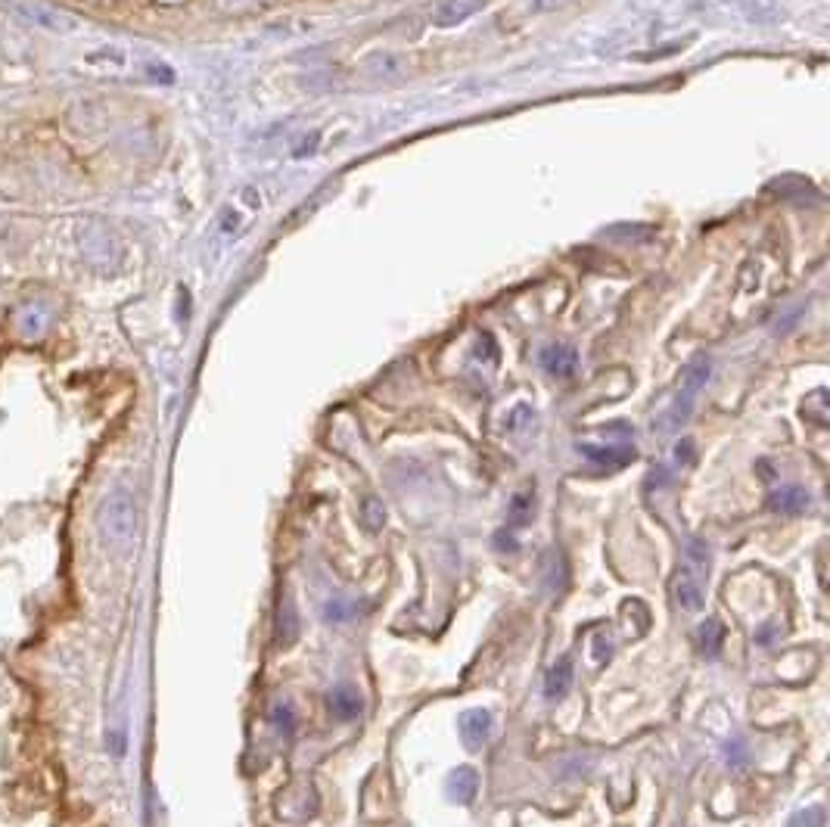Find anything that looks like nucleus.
I'll list each match as a JSON object with an SVG mask.
<instances>
[{
	"label": "nucleus",
	"instance_id": "obj_1",
	"mask_svg": "<svg viewBox=\"0 0 830 827\" xmlns=\"http://www.w3.org/2000/svg\"><path fill=\"white\" fill-rule=\"evenodd\" d=\"M100 535L109 548H125L128 541L134 538V529H137V507H134V498L131 492L125 489H116L109 492L100 504Z\"/></svg>",
	"mask_w": 830,
	"mask_h": 827
},
{
	"label": "nucleus",
	"instance_id": "obj_2",
	"mask_svg": "<svg viewBox=\"0 0 830 827\" xmlns=\"http://www.w3.org/2000/svg\"><path fill=\"white\" fill-rule=\"evenodd\" d=\"M709 374H712V361L706 355H700V358H694L688 364V370H684V377H681V389L675 395V402L660 417V430L663 433H675V430H681L684 423H688V417L694 411V402H697L700 389L706 386Z\"/></svg>",
	"mask_w": 830,
	"mask_h": 827
},
{
	"label": "nucleus",
	"instance_id": "obj_3",
	"mask_svg": "<svg viewBox=\"0 0 830 827\" xmlns=\"http://www.w3.org/2000/svg\"><path fill=\"white\" fill-rule=\"evenodd\" d=\"M78 246L84 262L97 271L112 274L122 265V240L112 234V227H106L103 221H88L78 231Z\"/></svg>",
	"mask_w": 830,
	"mask_h": 827
},
{
	"label": "nucleus",
	"instance_id": "obj_4",
	"mask_svg": "<svg viewBox=\"0 0 830 827\" xmlns=\"http://www.w3.org/2000/svg\"><path fill=\"white\" fill-rule=\"evenodd\" d=\"M50 321H53V315H50V308H47L41 299L19 302L16 311H13V330H16V336L25 339V342L41 339V336L50 330Z\"/></svg>",
	"mask_w": 830,
	"mask_h": 827
},
{
	"label": "nucleus",
	"instance_id": "obj_5",
	"mask_svg": "<svg viewBox=\"0 0 830 827\" xmlns=\"http://www.w3.org/2000/svg\"><path fill=\"white\" fill-rule=\"evenodd\" d=\"M579 451L585 458L597 467H607V470H619L625 464L635 461V445L628 442H619V445H594V442H582Z\"/></svg>",
	"mask_w": 830,
	"mask_h": 827
},
{
	"label": "nucleus",
	"instance_id": "obj_6",
	"mask_svg": "<svg viewBox=\"0 0 830 827\" xmlns=\"http://www.w3.org/2000/svg\"><path fill=\"white\" fill-rule=\"evenodd\" d=\"M457 731H461V740L467 750H482L485 740L492 734V716L485 709H467L457 719Z\"/></svg>",
	"mask_w": 830,
	"mask_h": 827
},
{
	"label": "nucleus",
	"instance_id": "obj_7",
	"mask_svg": "<svg viewBox=\"0 0 830 827\" xmlns=\"http://www.w3.org/2000/svg\"><path fill=\"white\" fill-rule=\"evenodd\" d=\"M675 601L681 610H688V613H697L703 607V576H697L694 569L684 563L678 573H675Z\"/></svg>",
	"mask_w": 830,
	"mask_h": 827
},
{
	"label": "nucleus",
	"instance_id": "obj_8",
	"mask_svg": "<svg viewBox=\"0 0 830 827\" xmlns=\"http://www.w3.org/2000/svg\"><path fill=\"white\" fill-rule=\"evenodd\" d=\"M327 706H330V712H333L339 722H352V719L361 716L364 700H361V694L352 688L349 681H339L336 688L327 694Z\"/></svg>",
	"mask_w": 830,
	"mask_h": 827
},
{
	"label": "nucleus",
	"instance_id": "obj_9",
	"mask_svg": "<svg viewBox=\"0 0 830 827\" xmlns=\"http://www.w3.org/2000/svg\"><path fill=\"white\" fill-rule=\"evenodd\" d=\"M274 629H277V644H280V647L296 644V638H299V610H296V604H293L290 591H280L277 616H274Z\"/></svg>",
	"mask_w": 830,
	"mask_h": 827
},
{
	"label": "nucleus",
	"instance_id": "obj_10",
	"mask_svg": "<svg viewBox=\"0 0 830 827\" xmlns=\"http://www.w3.org/2000/svg\"><path fill=\"white\" fill-rule=\"evenodd\" d=\"M485 7V0H442L433 13V22L439 28H451L457 22H467L470 16H476Z\"/></svg>",
	"mask_w": 830,
	"mask_h": 827
},
{
	"label": "nucleus",
	"instance_id": "obj_11",
	"mask_svg": "<svg viewBox=\"0 0 830 827\" xmlns=\"http://www.w3.org/2000/svg\"><path fill=\"white\" fill-rule=\"evenodd\" d=\"M572 678H576V669H572V657L563 653V657L548 669L545 675V697L548 700H563L572 688Z\"/></svg>",
	"mask_w": 830,
	"mask_h": 827
},
{
	"label": "nucleus",
	"instance_id": "obj_12",
	"mask_svg": "<svg viewBox=\"0 0 830 827\" xmlns=\"http://www.w3.org/2000/svg\"><path fill=\"white\" fill-rule=\"evenodd\" d=\"M809 507V492L806 489H799V486H781L768 495V510H775V513H787V517H793V513H803Z\"/></svg>",
	"mask_w": 830,
	"mask_h": 827
},
{
	"label": "nucleus",
	"instance_id": "obj_13",
	"mask_svg": "<svg viewBox=\"0 0 830 827\" xmlns=\"http://www.w3.org/2000/svg\"><path fill=\"white\" fill-rule=\"evenodd\" d=\"M445 790H448V796H451L454 803L467 806V803H473V796L479 790V778H476V772H473L470 765H461V768H454V772H451Z\"/></svg>",
	"mask_w": 830,
	"mask_h": 827
},
{
	"label": "nucleus",
	"instance_id": "obj_14",
	"mask_svg": "<svg viewBox=\"0 0 830 827\" xmlns=\"http://www.w3.org/2000/svg\"><path fill=\"white\" fill-rule=\"evenodd\" d=\"M576 364H579V358L569 346H548L541 352V367L554 377H572L576 374Z\"/></svg>",
	"mask_w": 830,
	"mask_h": 827
},
{
	"label": "nucleus",
	"instance_id": "obj_15",
	"mask_svg": "<svg viewBox=\"0 0 830 827\" xmlns=\"http://www.w3.org/2000/svg\"><path fill=\"white\" fill-rule=\"evenodd\" d=\"M722 641H725V629H722L719 619H706V622H700V629H697V647H700L703 657H719Z\"/></svg>",
	"mask_w": 830,
	"mask_h": 827
},
{
	"label": "nucleus",
	"instance_id": "obj_16",
	"mask_svg": "<svg viewBox=\"0 0 830 827\" xmlns=\"http://www.w3.org/2000/svg\"><path fill=\"white\" fill-rule=\"evenodd\" d=\"M532 517H535V495H532V492L513 495V501H510V507H507V526H510V529L529 526Z\"/></svg>",
	"mask_w": 830,
	"mask_h": 827
},
{
	"label": "nucleus",
	"instance_id": "obj_17",
	"mask_svg": "<svg viewBox=\"0 0 830 827\" xmlns=\"http://www.w3.org/2000/svg\"><path fill=\"white\" fill-rule=\"evenodd\" d=\"M541 576H545L551 591H563L566 588V560L560 551H548L545 563H541Z\"/></svg>",
	"mask_w": 830,
	"mask_h": 827
},
{
	"label": "nucleus",
	"instance_id": "obj_18",
	"mask_svg": "<svg viewBox=\"0 0 830 827\" xmlns=\"http://www.w3.org/2000/svg\"><path fill=\"white\" fill-rule=\"evenodd\" d=\"M271 725H274V731H277L283 740H290L293 731H296V709H293V703H286V700L274 703V709H271Z\"/></svg>",
	"mask_w": 830,
	"mask_h": 827
},
{
	"label": "nucleus",
	"instance_id": "obj_19",
	"mask_svg": "<svg viewBox=\"0 0 830 827\" xmlns=\"http://www.w3.org/2000/svg\"><path fill=\"white\" fill-rule=\"evenodd\" d=\"M688 566L694 569L697 576H706V573H709V548L703 545L700 538H691V541H688Z\"/></svg>",
	"mask_w": 830,
	"mask_h": 827
},
{
	"label": "nucleus",
	"instance_id": "obj_20",
	"mask_svg": "<svg viewBox=\"0 0 830 827\" xmlns=\"http://www.w3.org/2000/svg\"><path fill=\"white\" fill-rule=\"evenodd\" d=\"M361 517H364V526L370 532H380L383 523H386V507L380 504V498H367L364 501V510H361Z\"/></svg>",
	"mask_w": 830,
	"mask_h": 827
},
{
	"label": "nucleus",
	"instance_id": "obj_21",
	"mask_svg": "<svg viewBox=\"0 0 830 827\" xmlns=\"http://www.w3.org/2000/svg\"><path fill=\"white\" fill-rule=\"evenodd\" d=\"M787 827H824V809L821 806H806L803 812H796Z\"/></svg>",
	"mask_w": 830,
	"mask_h": 827
},
{
	"label": "nucleus",
	"instance_id": "obj_22",
	"mask_svg": "<svg viewBox=\"0 0 830 827\" xmlns=\"http://www.w3.org/2000/svg\"><path fill=\"white\" fill-rule=\"evenodd\" d=\"M352 613H355V607L349 601H339V597H336V601H327V607H324V619L327 622H346Z\"/></svg>",
	"mask_w": 830,
	"mask_h": 827
},
{
	"label": "nucleus",
	"instance_id": "obj_23",
	"mask_svg": "<svg viewBox=\"0 0 830 827\" xmlns=\"http://www.w3.org/2000/svg\"><path fill=\"white\" fill-rule=\"evenodd\" d=\"M613 657V638L607 632H600L594 638V663H607Z\"/></svg>",
	"mask_w": 830,
	"mask_h": 827
},
{
	"label": "nucleus",
	"instance_id": "obj_24",
	"mask_svg": "<svg viewBox=\"0 0 830 827\" xmlns=\"http://www.w3.org/2000/svg\"><path fill=\"white\" fill-rule=\"evenodd\" d=\"M675 458H678V464H691V461H694V445H691L688 439H684V442L675 448Z\"/></svg>",
	"mask_w": 830,
	"mask_h": 827
},
{
	"label": "nucleus",
	"instance_id": "obj_25",
	"mask_svg": "<svg viewBox=\"0 0 830 827\" xmlns=\"http://www.w3.org/2000/svg\"><path fill=\"white\" fill-rule=\"evenodd\" d=\"M728 762H731V765H743V762H747V747H743V744H728Z\"/></svg>",
	"mask_w": 830,
	"mask_h": 827
},
{
	"label": "nucleus",
	"instance_id": "obj_26",
	"mask_svg": "<svg viewBox=\"0 0 830 827\" xmlns=\"http://www.w3.org/2000/svg\"><path fill=\"white\" fill-rule=\"evenodd\" d=\"M775 635H781V629H778L775 622H768V625H762V632L756 635V641H759V644H768Z\"/></svg>",
	"mask_w": 830,
	"mask_h": 827
},
{
	"label": "nucleus",
	"instance_id": "obj_27",
	"mask_svg": "<svg viewBox=\"0 0 830 827\" xmlns=\"http://www.w3.org/2000/svg\"><path fill=\"white\" fill-rule=\"evenodd\" d=\"M495 541H498V548H507V551H517V541L510 538V532L507 529H501L498 535H495Z\"/></svg>",
	"mask_w": 830,
	"mask_h": 827
},
{
	"label": "nucleus",
	"instance_id": "obj_28",
	"mask_svg": "<svg viewBox=\"0 0 830 827\" xmlns=\"http://www.w3.org/2000/svg\"><path fill=\"white\" fill-rule=\"evenodd\" d=\"M560 4H566V0H529V10H554Z\"/></svg>",
	"mask_w": 830,
	"mask_h": 827
}]
</instances>
